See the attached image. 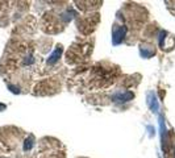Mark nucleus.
<instances>
[{
	"mask_svg": "<svg viewBox=\"0 0 175 158\" xmlns=\"http://www.w3.org/2000/svg\"><path fill=\"white\" fill-rule=\"evenodd\" d=\"M3 109H5V106L4 104H0V111H3Z\"/></svg>",
	"mask_w": 175,
	"mask_h": 158,
	"instance_id": "f257e3e1",
	"label": "nucleus"
}]
</instances>
